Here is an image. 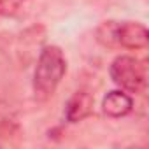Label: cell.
Masks as SVG:
<instances>
[{
    "label": "cell",
    "mask_w": 149,
    "mask_h": 149,
    "mask_svg": "<svg viewBox=\"0 0 149 149\" xmlns=\"http://www.w3.org/2000/svg\"><path fill=\"white\" fill-rule=\"evenodd\" d=\"M93 112V97L88 91H76L65 104V119L79 123Z\"/></svg>",
    "instance_id": "4"
},
{
    "label": "cell",
    "mask_w": 149,
    "mask_h": 149,
    "mask_svg": "<svg viewBox=\"0 0 149 149\" xmlns=\"http://www.w3.org/2000/svg\"><path fill=\"white\" fill-rule=\"evenodd\" d=\"M97 40L109 49H116L118 46V21H104L97 26Z\"/></svg>",
    "instance_id": "6"
},
{
    "label": "cell",
    "mask_w": 149,
    "mask_h": 149,
    "mask_svg": "<svg viewBox=\"0 0 149 149\" xmlns=\"http://www.w3.org/2000/svg\"><path fill=\"white\" fill-rule=\"evenodd\" d=\"M149 42L147 28L137 21L118 23V46L126 49H144Z\"/></svg>",
    "instance_id": "3"
},
{
    "label": "cell",
    "mask_w": 149,
    "mask_h": 149,
    "mask_svg": "<svg viewBox=\"0 0 149 149\" xmlns=\"http://www.w3.org/2000/svg\"><path fill=\"white\" fill-rule=\"evenodd\" d=\"M26 0H0V16H14L21 11Z\"/></svg>",
    "instance_id": "7"
},
{
    "label": "cell",
    "mask_w": 149,
    "mask_h": 149,
    "mask_svg": "<svg viewBox=\"0 0 149 149\" xmlns=\"http://www.w3.org/2000/svg\"><path fill=\"white\" fill-rule=\"evenodd\" d=\"M109 72H111V79L125 91L142 93L146 90V83H147L146 65L135 56L121 54L114 58Z\"/></svg>",
    "instance_id": "2"
},
{
    "label": "cell",
    "mask_w": 149,
    "mask_h": 149,
    "mask_svg": "<svg viewBox=\"0 0 149 149\" xmlns=\"http://www.w3.org/2000/svg\"><path fill=\"white\" fill-rule=\"evenodd\" d=\"M102 109L107 116L111 118H123L128 112H132L133 109V100L130 95H126L121 90H114L109 91L104 100H102Z\"/></svg>",
    "instance_id": "5"
},
{
    "label": "cell",
    "mask_w": 149,
    "mask_h": 149,
    "mask_svg": "<svg viewBox=\"0 0 149 149\" xmlns=\"http://www.w3.org/2000/svg\"><path fill=\"white\" fill-rule=\"evenodd\" d=\"M67 72V60L58 46H46L40 51L33 72V93L37 100H47L56 91Z\"/></svg>",
    "instance_id": "1"
}]
</instances>
